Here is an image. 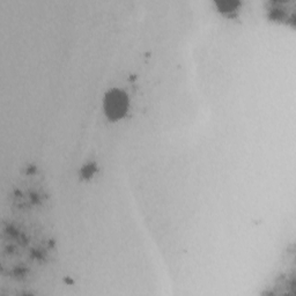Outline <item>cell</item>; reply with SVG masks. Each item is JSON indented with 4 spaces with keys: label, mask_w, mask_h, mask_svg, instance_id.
Segmentation results:
<instances>
[{
    "label": "cell",
    "mask_w": 296,
    "mask_h": 296,
    "mask_svg": "<svg viewBox=\"0 0 296 296\" xmlns=\"http://www.w3.org/2000/svg\"><path fill=\"white\" fill-rule=\"evenodd\" d=\"M238 5V2L236 1H222L219 2V6L221 7V9L223 10H233L235 9V7Z\"/></svg>",
    "instance_id": "2"
},
{
    "label": "cell",
    "mask_w": 296,
    "mask_h": 296,
    "mask_svg": "<svg viewBox=\"0 0 296 296\" xmlns=\"http://www.w3.org/2000/svg\"><path fill=\"white\" fill-rule=\"evenodd\" d=\"M104 109L111 119L122 118L128 109V99L125 94L117 89L111 90L104 101Z\"/></svg>",
    "instance_id": "1"
}]
</instances>
